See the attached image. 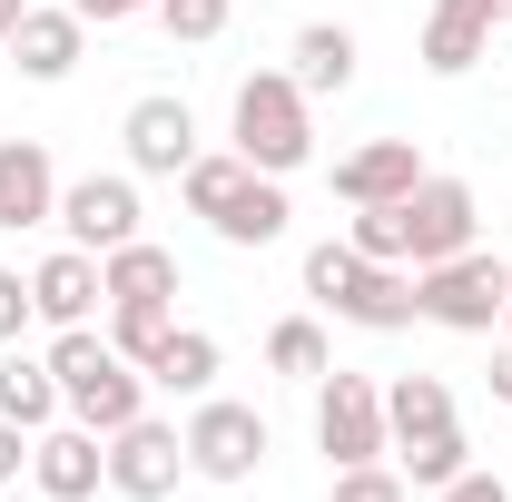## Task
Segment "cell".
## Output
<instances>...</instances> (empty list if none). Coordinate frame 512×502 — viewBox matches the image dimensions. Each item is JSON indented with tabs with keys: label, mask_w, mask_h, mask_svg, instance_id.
Listing matches in <instances>:
<instances>
[{
	"label": "cell",
	"mask_w": 512,
	"mask_h": 502,
	"mask_svg": "<svg viewBox=\"0 0 512 502\" xmlns=\"http://www.w3.org/2000/svg\"><path fill=\"white\" fill-rule=\"evenodd\" d=\"M50 375H60L69 424H89V434H119V424L148 414V375L128 365L99 325H60V335H50Z\"/></svg>",
	"instance_id": "cell-1"
},
{
	"label": "cell",
	"mask_w": 512,
	"mask_h": 502,
	"mask_svg": "<svg viewBox=\"0 0 512 502\" xmlns=\"http://www.w3.org/2000/svg\"><path fill=\"white\" fill-rule=\"evenodd\" d=\"M227 128H237V158H247L256 178H296V168L316 158L306 89H296L286 69H256V79H237V109H227Z\"/></svg>",
	"instance_id": "cell-2"
},
{
	"label": "cell",
	"mask_w": 512,
	"mask_h": 502,
	"mask_svg": "<svg viewBox=\"0 0 512 502\" xmlns=\"http://www.w3.org/2000/svg\"><path fill=\"white\" fill-rule=\"evenodd\" d=\"M503 256H483V247H463L444 256V266H414V315L424 325H444V335H493L503 325Z\"/></svg>",
	"instance_id": "cell-3"
},
{
	"label": "cell",
	"mask_w": 512,
	"mask_h": 502,
	"mask_svg": "<svg viewBox=\"0 0 512 502\" xmlns=\"http://www.w3.org/2000/svg\"><path fill=\"white\" fill-rule=\"evenodd\" d=\"M316 453L335 463V473L394 453V434H384V384L375 375H345V365H325V375H316Z\"/></svg>",
	"instance_id": "cell-4"
},
{
	"label": "cell",
	"mask_w": 512,
	"mask_h": 502,
	"mask_svg": "<svg viewBox=\"0 0 512 502\" xmlns=\"http://www.w3.org/2000/svg\"><path fill=\"white\" fill-rule=\"evenodd\" d=\"M256 463H266V414H256V404H227V394H197V414H188V473H207V483H247Z\"/></svg>",
	"instance_id": "cell-5"
},
{
	"label": "cell",
	"mask_w": 512,
	"mask_h": 502,
	"mask_svg": "<svg viewBox=\"0 0 512 502\" xmlns=\"http://www.w3.org/2000/svg\"><path fill=\"white\" fill-rule=\"evenodd\" d=\"M178 473H188V434H178V424L138 414V424H119V434H109V493L168 502V493H178Z\"/></svg>",
	"instance_id": "cell-6"
},
{
	"label": "cell",
	"mask_w": 512,
	"mask_h": 502,
	"mask_svg": "<svg viewBox=\"0 0 512 502\" xmlns=\"http://www.w3.org/2000/svg\"><path fill=\"white\" fill-rule=\"evenodd\" d=\"M30 483L40 502H89L109 483V434H89V424H50V434H30Z\"/></svg>",
	"instance_id": "cell-7"
},
{
	"label": "cell",
	"mask_w": 512,
	"mask_h": 502,
	"mask_svg": "<svg viewBox=\"0 0 512 502\" xmlns=\"http://www.w3.org/2000/svg\"><path fill=\"white\" fill-rule=\"evenodd\" d=\"M128 168L138 178H188V158H197V119H188V99H168V89H148V99H128Z\"/></svg>",
	"instance_id": "cell-8"
},
{
	"label": "cell",
	"mask_w": 512,
	"mask_h": 502,
	"mask_svg": "<svg viewBox=\"0 0 512 502\" xmlns=\"http://www.w3.org/2000/svg\"><path fill=\"white\" fill-rule=\"evenodd\" d=\"M0 50H10V69H20V79L60 89L69 69H79V50H89V20H79L69 0H30V10H20V30H10Z\"/></svg>",
	"instance_id": "cell-9"
},
{
	"label": "cell",
	"mask_w": 512,
	"mask_h": 502,
	"mask_svg": "<svg viewBox=\"0 0 512 502\" xmlns=\"http://www.w3.org/2000/svg\"><path fill=\"white\" fill-rule=\"evenodd\" d=\"M473 217H483V207H473V188L424 168V188L404 197V247H414V266H444V256H463V247H473Z\"/></svg>",
	"instance_id": "cell-10"
},
{
	"label": "cell",
	"mask_w": 512,
	"mask_h": 502,
	"mask_svg": "<svg viewBox=\"0 0 512 502\" xmlns=\"http://www.w3.org/2000/svg\"><path fill=\"white\" fill-rule=\"evenodd\" d=\"M50 227H69V247H89V256L128 247L138 237V178H69Z\"/></svg>",
	"instance_id": "cell-11"
},
{
	"label": "cell",
	"mask_w": 512,
	"mask_h": 502,
	"mask_svg": "<svg viewBox=\"0 0 512 502\" xmlns=\"http://www.w3.org/2000/svg\"><path fill=\"white\" fill-rule=\"evenodd\" d=\"M424 188V148L414 138H365L335 158V197L345 207H384V197H414Z\"/></svg>",
	"instance_id": "cell-12"
},
{
	"label": "cell",
	"mask_w": 512,
	"mask_h": 502,
	"mask_svg": "<svg viewBox=\"0 0 512 502\" xmlns=\"http://www.w3.org/2000/svg\"><path fill=\"white\" fill-rule=\"evenodd\" d=\"M50 217H60V168H50V148H40V138H0V227L30 237V227H50Z\"/></svg>",
	"instance_id": "cell-13"
},
{
	"label": "cell",
	"mask_w": 512,
	"mask_h": 502,
	"mask_svg": "<svg viewBox=\"0 0 512 502\" xmlns=\"http://www.w3.org/2000/svg\"><path fill=\"white\" fill-rule=\"evenodd\" d=\"M30 306H40L50 335H60V325H89V315L109 306V296H99V256H89V247L40 256V266H30Z\"/></svg>",
	"instance_id": "cell-14"
},
{
	"label": "cell",
	"mask_w": 512,
	"mask_h": 502,
	"mask_svg": "<svg viewBox=\"0 0 512 502\" xmlns=\"http://www.w3.org/2000/svg\"><path fill=\"white\" fill-rule=\"evenodd\" d=\"M99 296H109V306H178V256L148 247V237H128V247L99 256Z\"/></svg>",
	"instance_id": "cell-15"
},
{
	"label": "cell",
	"mask_w": 512,
	"mask_h": 502,
	"mask_svg": "<svg viewBox=\"0 0 512 502\" xmlns=\"http://www.w3.org/2000/svg\"><path fill=\"white\" fill-rule=\"evenodd\" d=\"M335 315L365 325V335H404V325H414V266H375V256H365L355 286L335 296Z\"/></svg>",
	"instance_id": "cell-16"
},
{
	"label": "cell",
	"mask_w": 512,
	"mask_h": 502,
	"mask_svg": "<svg viewBox=\"0 0 512 502\" xmlns=\"http://www.w3.org/2000/svg\"><path fill=\"white\" fill-rule=\"evenodd\" d=\"M286 79H296V89H306V99H325V89H355V60H365V50H355V30H345V20H306V30H296V40H286Z\"/></svg>",
	"instance_id": "cell-17"
},
{
	"label": "cell",
	"mask_w": 512,
	"mask_h": 502,
	"mask_svg": "<svg viewBox=\"0 0 512 502\" xmlns=\"http://www.w3.org/2000/svg\"><path fill=\"white\" fill-rule=\"evenodd\" d=\"M286 217H296V207H286V178H256V168H247L207 227H217L227 247H276V237H286Z\"/></svg>",
	"instance_id": "cell-18"
},
{
	"label": "cell",
	"mask_w": 512,
	"mask_h": 502,
	"mask_svg": "<svg viewBox=\"0 0 512 502\" xmlns=\"http://www.w3.org/2000/svg\"><path fill=\"white\" fill-rule=\"evenodd\" d=\"M483 50H493L483 0H434V20H424V69H434V79H463Z\"/></svg>",
	"instance_id": "cell-19"
},
{
	"label": "cell",
	"mask_w": 512,
	"mask_h": 502,
	"mask_svg": "<svg viewBox=\"0 0 512 502\" xmlns=\"http://www.w3.org/2000/svg\"><path fill=\"white\" fill-rule=\"evenodd\" d=\"M0 414L20 424V434H50L69 404H60V375H50V355H0Z\"/></svg>",
	"instance_id": "cell-20"
},
{
	"label": "cell",
	"mask_w": 512,
	"mask_h": 502,
	"mask_svg": "<svg viewBox=\"0 0 512 502\" xmlns=\"http://www.w3.org/2000/svg\"><path fill=\"white\" fill-rule=\"evenodd\" d=\"M453 424V384L444 375H394L384 384V434L414 443V434H444Z\"/></svg>",
	"instance_id": "cell-21"
},
{
	"label": "cell",
	"mask_w": 512,
	"mask_h": 502,
	"mask_svg": "<svg viewBox=\"0 0 512 502\" xmlns=\"http://www.w3.org/2000/svg\"><path fill=\"white\" fill-rule=\"evenodd\" d=\"M148 384H158V394H207V384H217V335H207V325H178V335L158 345Z\"/></svg>",
	"instance_id": "cell-22"
},
{
	"label": "cell",
	"mask_w": 512,
	"mask_h": 502,
	"mask_svg": "<svg viewBox=\"0 0 512 502\" xmlns=\"http://www.w3.org/2000/svg\"><path fill=\"white\" fill-rule=\"evenodd\" d=\"M473 463V443H463V424H444V434H414V443H394V473L414 483V493H444L453 473Z\"/></svg>",
	"instance_id": "cell-23"
},
{
	"label": "cell",
	"mask_w": 512,
	"mask_h": 502,
	"mask_svg": "<svg viewBox=\"0 0 512 502\" xmlns=\"http://www.w3.org/2000/svg\"><path fill=\"white\" fill-rule=\"evenodd\" d=\"M266 365H276L286 384H316L325 365H335V345H325L316 315H286V325H266Z\"/></svg>",
	"instance_id": "cell-24"
},
{
	"label": "cell",
	"mask_w": 512,
	"mask_h": 502,
	"mask_svg": "<svg viewBox=\"0 0 512 502\" xmlns=\"http://www.w3.org/2000/svg\"><path fill=\"white\" fill-rule=\"evenodd\" d=\"M168 335H178V306H109V345H119L138 375L158 365V345H168Z\"/></svg>",
	"instance_id": "cell-25"
},
{
	"label": "cell",
	"mask_w": 512,
	"mask_h": 502,
	"mask_svg": "<svg viewBox=\"0 0 512 502\" xmlns=\"http://www.w3.org/2000/svg\"><path fill=\"white\" fill-rule=\"evenodd\" d=\"M345 247H355V256H375V266H414V247H404V197H384V207H355Z\"/></svg>",
	"instance_id": "cell-26"
},
{
	"label": "cell",
	"mask_w": 512,
	"mask_h": 502,
	"mask_svg": "<svg viewBox=\"0 0 512 502\" xmlns=\"http://www.w3.org/2000/svg\"><path fill=\"white\" fill-rule=\"evenodd\" d=\"M237 178H247V158H237V148H227V158H207V148H197V158H188V178H178V188H188V217H217Z\"/></svg>",
	"instance_id": "cell-27"
},
{
	"label": "cell",
	"mask_w": 512,
	"mask_h": 502,
	"mask_svg": "<svg viewBox=\"0 0 512 502\" xmlns=\"http://www.w3.org/2000/svg\"><path fill=\"white\" fill-rule=\"evenodd\" d=\"M227 20H237V0H158V30H168V40H217V30H227Z\"/></svg>",
	"instance_id": "cell-28"
},
{
	"label": "cell",
	"mask_w": 512,
	"mask_h": 502,
	"mask_svg": "<svg viewBox=\"0 0 512 502\" xmlns=\"http://www.w3.org/2000/svg\"><path fill=\"white\" fill-rule=\"evenodd\" d=\"M355 266H365V256L345 247V237H325V247H306V296H316V306H335V296L355 286Z\"/></svg>",
	"instance_id": "cell-29"
},
{
	"label": "cell",
	"mask_w": 512,
	"mask_h": 502,
	"mask_svg": "<svg viewBox=\"0 0 512 502\" xmlns=\"http://www.w3.org/2000/svg\"><path fill=\"white\" fill-rule=\"evenodd\" d=\"M335 502H414V483H404L394 453H384V463H345V473H335Z\"/></svg>",
	"instance_id": "cell-30"
},
{
	"label": "cell",
	"mask_w": 512,
	"mask_h": 502,
	"mask_svg": "<svg viewBox=\"0 0 512 502\" xmlns=\"http://www.w3.org/2000/svg\"><path fill=\"white\" fill-rule=\"evenodd\" d=\"M20 325H40V306H30V276H20V266H0V345H20Z\"/></svg>",
	"instance_id": "cell-31"
},
{
	"label": "cell",
	"mask_w": 512,
	"mask_h": 502,
	"mask_svg": "<svg viewBox=\"0 0 512 502\" xmlns=\"http://www.w3.org/2000/svg\"><path fill=\"white\" fill-rule=\"evenodd\" d=\"M444 502H512V483H503V473H473V463H463V473L444 483Z\"/></svg>",
	"instance_id": "cell-32"
},
{
	"label": "cell",
	"mask_w": 512,
	"mask_h": 502,
	"mask_svg": "<svg viewBox=\"0 0 512 502\" xmlns=\"http://www.w3.org/2000/svg\"><path fill=\"white\" fill-rule=\"evenodd\" d=\"M89 30H119V20H138V10H158V0H69Z\"/></svg>",
	"instance_id": "cell-33"
},
{
	"label": "cell",
	"mask_w": 512,
	"mask_h": 502,
	"mask_svg": "<svg viewBox=\"0 0 512 502\" xmlns=\"http://www.w3.org/2000/svg\"><path fill=\"white\" fill-rule=\"evenodd\" d=\"M20 473H30V434L0 414V483H20Z\"/></svg>",
	"instance_id": "cell-34"
},
{
	"label": "cell",
	"mask_w": 512,
	"mask_h": 502,
	"mask_svg": "<svg viewBox=\"0 0 512 502\" xmlns=\"http://www.w3.org/2000/svg\"><path fill=\"white\" fill-rule=\"evenodd\" d=\"M493 404H512V335H503V355H493Z\"/></svg>",
	"instance_id": "cell-35"
},
{
	"label": "cell",
	"mask_w": 512,
	"mask_h": 502,
	"mask_svg": "<svg viewBox=\"0 0 512 502\" xmlns=\"http://www.w3.org/2000/svg\"><path fill=\"white\" fill-rule=\"evenodd\" d=\"M20 10H30V0H0V40H10V30H20Z\"/></svg>",
	"instance_id": "cell-36"
},
{
	"label": "cell",
	"mask_w": 512,
	"mask_h": 502,
	"mask_svg": "<svg viewBox=\"0 0 512 502\" xmlns=\"http://www.w3.org/2000/svg\"><path fill=\"white\" fill-rule=\"evenodd\" d=\"M483 20H493V30H512V0H483Z\"/></svg>",
	"instance_id": "cell-37"
},
{
	"label": "cell",
	"mask_w": 512,
	"mask_h": 502,
	"mask_svg": "<svg viewBox=\"0 0 512 502\" xmlns=\"http://www.w3.org/2000/svg\"><path fill=\"white\" fill-rule=\"evenodd\" d=\"M503 276H512V256H503ZM503 335H512V286H503Z\"/></svg>",
	"instance_id": "cell-38"
}]
</instances>
